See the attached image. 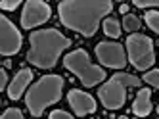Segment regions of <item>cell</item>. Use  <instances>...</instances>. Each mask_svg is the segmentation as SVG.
I'll return each mask as SVG.
<instances>
[{
  "instance_id": "4",
  "label": "cell",
  "mask_w": 159,
  "mask_h": 119,
  "mask_svg": "<svg viewBox=\"0 0 159 119\" xmlns=\"http://www.w3.org/2000/svg\"><path fill=\"white\" fill-rule=\"evenodd\" d=\"M127 87H140V79L129 73H115L98 90V96L107 110H119L127 100Z\"/></svg>"
},
{
  "instance_id": "6",
  "label": "cell",
  "mask_w": 159,
  "mask_h": 119,
  "mask_svg": "<svg viewBox=\"0 0 159 119\" xmlns=\"http://www.w3.org/2000/svg\"><path fill=\"white\" fill-rule=\"evenodd\" d=\"M127 50H129L130 62L136 69H148L155 62L153 42L146 35H130L127 39Z\"/></svg>"
},
{
  "instance_id": "7",
  "label": "cell",
  "mask_w": 159,
  "mask_h": 119,
  "mask_svg": "<svg viewBox=\"0 0 159 119\" xmlns=\"http://www.w3.org/2000/svg\"><path fill=\"white\" fill-rule=\"evenodd\" d=\"M21 48V35L14 27V23L6 16H0V52L2 56L17 54Z\"/></svg>"
},
{
  "instance_id": "10",
  "label": "cell",
  "mask_w": 159,
  "mask_h": 119,
  "mask_svg": "<svg viewBox=\"0 0 159 119\" xmlns=\"http://www.w3.org/2000/svg\"><path fill=\"white\" fill-rule=\"evenodd\" d=\"M67 100H69L71 108L77 115H88V113H94L96 112V102L90 94L83 92V90H71L67 94Z\"/></svg>"
},
{
  "instance_id": "20",
  "label": "cell",
  "mask_w": 159,
  "mask_h": 119,
  "mask_svg": "<svg viewBox=\"0 0 159 119\" xmlns=\"http://www.w3.org/2000/svg\"><path fill=\"white\" fill-rule=\"evenodd\" d=\"M50 119H73L67 112H61V110H56V112H52L50 113Z\"/></svg>"
},
{
  "instance_id": "14",
  "label": "cell",
  "mask_w": 159,
  "mask_h": 119,
  "mask_svg": "<svg viewBox=\"0 0 159 119\" xmlns=\"http://www.w3.org/2000/svg\"><path fill=\"white\" fill-rule=\"evenodd\" d=\"M146 23L159 35V12H146Z\"/></svg>"
},
{
  "instance_id": "5",
  "label": "cell",
  "mask_w": 159,
  "mask_h": 119,
  "mask_svg": "<svg viewBox=\"0 0 159 119\" xmlns=\"http://www.w3.org/2000/svg\"><path fill=\"white\" fill-rule=\"evenodd\" d=\"M63 64H65V67L69 69L71 73H75L79 79H81V83L84 87H94L96 83L104 81V77H106L104 69L90 64L88 54L83 48H77L71 54H67L65 60H63Z\"/></svg>"
},
{
  "instance_id": "23",
  "label": "cell",
  "mask_w": 159,
  "mask_h": 119,
  "mask_svg": "<svg viewBox=\"0 0 159 119\" xmlns=\"http://www.w3.org/2000/svg\"><path fill=\"white\" fill-rule=\"evenodd\" d=\"M117 119H129V117H125V115H123V117H117Z\"/></svg>"
},
{
  "instance_id": "15",
  "label": "cell",
  "mask_w": 159,
  "mask_h": 119,
  "mask_svg": "<svg viewBox=\"0 0 159 119\" xmlns=\"http://www.w3.org/2000/svg\"><path fill=\"white\" fill-rule=\"evenodd\" d=\"M140 27V19L136 17V16H125V19H123V29H127V31H136Z\"/></svg>"
},
{
  "instance_id": "18",
  "label": "cell",
  "mask_w": 159,
  "mask_h": 119,
  "mask_svg": "<svg viewBox=\"0 0 159 119\" xmlns=\"http://www.w3.org/2000/svg\"><path fill=\"white\" fill-rule=\"evenodd\" d=\"M138 8H159V0H136Z\"/></svg>"
},
{
  "instance_id": "1",
  "label": "cell",
  "mask_w": 159,
  "mask_h": 119,
  "mask_svg": "<svg viewBox=\"0 0 159 119\" xmlns=\"http://www.w3.org/2000/svg\"><path fill=\"white\" fill-rule=\"evenodd\" d=\"M113 4L109 0H98V2H75L65 0L60 2V21L65 27H69L84 37H92L96 33L100 19L106 17L111 12Z\"/></svg>"
},
{
  "instance_id": "11",
  "label": "cell",
  "mask_w": 159,
  "mask_h": 119,
  "mask_svg": "<svg viewBox=\"0 0 159 119\" xmlns=\"http://www.w3.org/2000/svg\"><path fill=\"white\" fill-rule=\"evenodd\" d=\"M31 79H33V71L31 69H21L19 73L14 77L12 85H10V88H8V96L12 98V100H17L21 94H23V90L27 88Z\"/></svg>"
},
{
  "instance_id": "9",
  "label": "cell",
  "mask_w": 159,
  "mask_h": 119,
  "mask_svg": "<svg viewBox=\"0 0 159 119\" xmlns=\"http://www.w3.org/2000/svg\"><path fill=\"white\" fill-rule=\"evenodd\" d=\"M50 19V6L46 2H40V0H31L25 4L23 14H21V25L25 29L37 27L40 23Z\"/></svg>"
},
{
  "instance_id": "24",
  "label": "cell",
  "mask_w": 159,
  "mask_h": 119,
  "mask_svg": "<svg viewBox=\"0 0 159 119\" xmlns=\"http://www.w3.org/2000/svg\"><path fill=\"white\" fill-rule=\"evenodd\" d=\"M157 113H159V108H157Z\"/></svg>"
},
{
  "instance_id": "12",
  "label": "cell",
  "mask_w": 159,
  "mask_h": 119,
  "mask_svg": "<svg viewBox=\"0 0 159 119\" xmlns=\"http://www.w3.org/2000/svg\"><path fill=\"white\" fill-rule=\"evenodd\" d=\"M152 92L150 88H142L138 94H136V98H134V104H132V112L134 115H138V117H146L148 113L152 112Z\"/></svg>"
},
{
  "instance_id": "2",
  "label": "cell",
  "mask_w": 159,
  "mask_h": 119,
  "mask_svg": "<svg viewBox=\"0 0 159 119\" xmlns=\"http://www.w3.org/2000/svg\"><path fill=\"white\" fill-rule=\"evenodd\" d=\"M71 46V40L63 37L56 29H40L31 33V48L27 52V60L37 67L50 69L58 64L60 54Z\"/></svg>"
},
{
  "instance_id": "22",
  "label": "cell",
  "mask_w": 159,
  "mask_h": 119,
  "mask_svg": "<svg viewBox=\"0 0 159 119\" xmlns=\"http://www.w3.org/2000/svg\"><path fill=\"white\" fill-rule=\"evenodd\" d=\"M121 12H123V14H127V12H129V6H127V4H121Z\"/></svg>"
},
{
  "instance_id": "19",
  "label": "cell",
  "mask_w": 159,
  "mask_h": 119,
  "mask_svg": "<svg viewBox=\"0 0 159 119\" xmlns=\"http://www.w3.org/2000/svg\"><path fill=\"white\" fill-rule=\"evenodd\" d=\"M0 6H2V10H16L19 6V2H17V0H2Z\"/></svg>"
},
{
  "instance_id": "17",
  "label": "cell",
  "mask_w": 159,
  "mask_h": 119,
  "mask_svg": "<svg viewBox=\"0 0 159 119\" xmlns=\"http://www.w3.org/2000/svg\"><path fill=\"white\" fill-rule=\"evenodd\" d=\"M2 119H23V113H21L19 110H16V108H10V110L4 112Z\"/></svg>"
},
{
  "instance_id": "16",
  "label": "cell",
  "mask_w": 159,
  "mask_h": 119,
  "mask_svg": "<svg viewBox=\"0 0 159 119\" xmlns=\"http://www.w3.org/2000/svg\"><path fill=\"white\" fill-rule=\"evenodd\" d=\"M144 81L148 83V85L159 88V69H152L150 73H146V75H144Z\"/></svg>"
},
{
  "instance_id": "3",
  "label": "cell",
  "mask_w": 159,
  "mask_h": 119,
  "mask_svg": "<svg viewBox=\"0 0 159 119\" xmlns=\"http://www.w3.org/2000/svg\"><path fill=\"white\" fill-rule=\"evenodd\" d=\"M61 88H63V79L60 75H44L35 87H31L25 98L31 115L40 117L50 104H56L61 98Z\"/></svg>"
},
{
  "instance_id": "21",
  "label": "cell",
  "mask_w": 159,
  "mask_h": 119,
  "mask_svg": "<svg viewBox=\"0 0 159 119\" xmlns=\"http://www.w3.org/2000/svg\"><path fill=\"white\" fill-rule=\"evenodd\" d=\"M0 79H2V88H4L6 83H8V73H6V71H0Z\"/></svg>"
},
{
  "instance_id": "8",
  "label": "cell",
  "mask_w": 159,
  "mask_h": 119,
  "mask_svg": "<svg viewBox=\"0 0 159 119\" xmlns=\"http://www.w3.org/2000/svg\"><path fill=\"white\" fill-rule=\"evenodd\" d=\"M96 56L104 65L121 69L127 65V56L119 42H100L96 46Z\"/></svg>"
},
{
  "instance_id": "13",
  "label": "cell",
  "mask_w": 159,
  "mask_h": 119,
  "mask_svg": "<svg viewBox=\"0 0 159 119\" xmlns=\"http://www.w3.org/2000/svg\"><path fill=\"white\" fill-rule=\"evenodd\" d=\"M104 33L107 35V37L111 39H117L119 35H121V25H119V21L115 17H109L104 21Z\"/></svg>"
}]
</instances>
